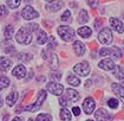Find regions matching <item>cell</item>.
<instances>
[{"label": "cell", "instance_id": "1", "mask_svg": "<svg viewBox=\"0 0 124 121\" xmlns=\"http://www.w3.org/2000/svg\"><path fill=\"white\" fill-rule=\"evenodd\" d=\"M17 42L20 44H24V45H27L32 42V36H31V31L29 30V28H21L18 31L17 36H16Z\"/></svg>", "mask_w": 124, "mask_h": 121}, {"label": "cell", "instance_id": "2", "mask_svg": "<svg viewBox=\"0 0 124 121\" xmlns=\"http://www.w3.org/2000/svg\"><path fill=\"white\" fill-rule=\"evenodd\" d=\"M58 35L60 36V38H62L63 40L71 42V40L75 38V36H76V32H75V30L72 28L63 25V26H59V28H58Z\"/></svg>", "mask_w": 124, "mask_h": 121}, {"label": "cell", "instance_id": "3", "mask_svg": "<svg viewBox=\"0 0 124 121\" xmlns=\"http://www.w3.org/2000/svg\"><path fill=\"white\" fill-rule=\"evenodd\" d=\"M46 92L45 90H40L38 94V99H37V101L36 103H33V104H30V106H26L25 107V109L26 111H30V112H36V111H38L39 108L41 107V104L43 102L45 101V99H46Z\"/></svg>", "mask_w": 124, "mask_h": 121}, {"label": "cell", "instance_id": "4", "mask_svg": "<svg viewBox=\"0 0 124 121\" xmlns=\"http://www.w3.org/2000/svg\"><path fill=\"white\" fill-rule=\"evenodd\" d=\"M98 40L104 44V45H110L112 43V33L109 28H104L98 35Z\"/></svg>", "mask_w": 124, "mask_h": 121}, {"label": "cell", "instance_id": "5", "mask_svg": "<svg viewBox=\"0 0 124 121\" xmlns=\"http://www.w3.org/2000/svg\"><path fill=\"white\" fill-rule=\"evenodd\" d=\"M73 71L78 74L79 76H87L90 74V65L87 62H82V63H78L73 66Z\"/></svg>", "mask_w": 124, "mask_h": 121}, {"label": "cell", "instance_id": "6", "mask_svg": "<svg viewBox=\"0 0 124 121\" xmlns=\"http://www.w3.org/2000/svg\"><path fill=\"white\" fill-rule=\"evenodd\" d=\"M21 16H23V18L26 19V20H31V19L38 18L39 13L33 9L32 6H26V7H24V9L21 11Z\"/></svg>", "mask_w": 124, "mask_h": 121}, {"label": "cell", "instance_id": "7", "mask_svg": "<svg viewBox=\"0 0 124 121\" xmlns=\"http://www.w3.org/2000/svg\"><path fill=\"white\" fill-rule=\"evenodd\" d=\"M46 89L50 93H52L53 95H57V96H60L64 92V87L60 83H56V82H48L46 85Z\"/></svg>", "mask_w": 124, "mask_h": 121}, {"label": "cell", "instance_id": "8", "mask_svg": "<svg viewBox=\"0 0 124 121\" xmlns=\"http://www.w3.org/2000/svg\"><path fill=\"white\" fill-rule=\"evenodd\" d=\"M95 118L97 121H111V119H112L111 114L106 109H103V108H99L95 113Z\"/></svg>", "mask_w": 124, "mask_h": 121}, {"label": "cell", "instance_id": "9", "mask_svg": "<svg viewBox=\"0 0 124 121\" xmlns=\"http://www.w3.org/2000/svg\"><path fill=\"white\" fill-rule=\"evenodd\" d=\"M96 107V102L92 97H86L85 101L83 102V109L86 114H91V113L95 111Z\"/></svg>", "mask_w": 124, "mask_h": 121}, {"label": "cell", "instance_id": "10", "mask_svg": "<svg viewBox=\"0 0 124 121\" xmlns=\"http://www.w3.org/2000/svg\"><path fill=\"white\" fill-rule=\"evenodd\" d=\"M98 66H99L101 69H103V70L109 71V70H114L115 66H116V64L114 63V61H112V59L104 58L103 61H101V62L98 63Z\"/></svg>", "mask_w": 124, "mask_h": 121}, {"label": "cell", "instance_id": "11", "mask_svg": "<svg viewBox=\"0 0 124 121\" xmlns=\"http://www.w3.org/2000/svg\"><path fill=\"white\" fill-rule=\"evenodd\" d=\"M110 25H111V28H114L115 31H117L118 33H122L124 31V26H123V23L119 20V19H117V18H110Z\"/></svg>", "mask_w": 124, "mask_h": 121}, {"label": "cell", "instance_id": "12", "mask_svg": "<svg viewBox=\"0 0 124 121\" xmlns=\"http://www.w3.org/2000/svg\"><path fill=\"white\" fill-rule=\"evenodd\" d=\"M12 75L16 76L17 78H24L26 76V69L23 64H18L13 70H12Z\"/></svg>", "mask_w": 124, "mask_h": 121}, {"label": "cell", "instance_id": "13", "mask_svg": "<svg viewBox=\"0 0 124 121\" xmlns=\"http://www.w3.org/2000/svg\"><path fill=\"white\" fill-rule=\"evenodd\" d=\"M63 6H64V2H63V1L56 0V1H53V2L47 4L45 7H46V9H47L48 12H57V11H59Z\"/></svg>", "mask_w": 124, "mask_h": 121}, {"label": "cell", "instance_id": "14", "mask_svg": "<svg viewBox=\"0 0 124 121\" xmlns=\"http://www.w3.org/2000/svg\"><path fill=\"white\" fill-rule=\"evenodd\" d=\"M73 50H75V52H76L77 56H83V55L85 54L86 47H85V45H84L82 42L76 40V42L73 43Z\"/></svg>", "mask_w": 124, "mask_h": 121}, {"label": "cell", "instance_id": "15", "mask_svg": "<svg viewBox=\"0 0 124 121\" xmlns=\"http://www.w3.org/2000/svg\"><path fill=\"white\" fill-rule=\"evenodd\" d=\"M112 90L114 93L124 102V87L121 85L119 83H114L112 84Z\"/></svg>", "mask_w": 124, "mask_h": 121}, {"label": "cell", "instance_id": "16", "mask_svg": "<svg viewBox=\"0 0 124 121\" xmlns=\"http://www.w3.org/2000/svg\"><path fill=\"white\" fill-rule=\"evenodd\" d=\"M12 65L11 59L6 58V57H0V70L1 71H7Z\"/></svg>", "mask_w": 124, "mask_h": 121}, {"label": "cell", "instance_id": "17", "mask_svg": "<svg viewBox=\"0 0 124 121\" xmlns=\"http://www.w3.org/2000/svg\"><path fill=\"white\" fill-rule=\"evenodd\" d=\"M66 94H67V97H69V100L71 101V102H76L79 100V97H80V95L78 92H76L75 89H67L66 90Z\"/></svg>", "mask_w": 124, "mask_h": 121}, {"label": "cell", "instance_id": "18", "mask_svg": "<svg viewBox=\"0 0 124 121\" xmlns=\"http://www.w3.org/2000/svg\"><path fill=\"white\" fill-rule=\"evenodd\" d=\"M77 33L83 38H89L91 36V33H92V30L90 28H87V26H82V28H78Z\"/></svg>", "mask_w": 124, "mask_h": 121}, {"label": "cell", "instance_id": "19", "mask_svg": "<svg viewBox=\"0 0 124 121\" xmlns=\"http://www.w3.org/2000/svg\"><path fill=\"white\" fill-rule=\"evenodd\" d=\"M17 100H18V93H17V92H12V93H10V95L6 97V102H7V104H8L10 107L14 106V103L17 102Z\"/></svg>", "mask_w": 124, "mask_h": 121}, {"label": "cell", "instance_id": "20", "mask_svg": "<svg viewBox=\"0 0 124 121\" xmlns=\"http://www.w3.org/2000/svg\"><path fill=\"white\" fill-rule=\"evenodd\" d=\"M37 42H38V44H40V45H43V44H45V43L47 42V35H46V32H45V31H43V30H38Z\"/></svg>", "mask_w": 124, "mask_h": 121}, {"label": "cell", "instance_id": "21", "mask_svg": "<svg viewBox=\"0 0 124 121\" xmlns=\"http://www.w3.org/2000/svg\"><path fill=\"white\" fill-rule=\"evenodd\" d=\"M2 50L6 52V54H11V52H13L14 51V45L12 44V42H11V39H7V40H5L4 43H2Z\"/></svg>", "mask_w": 124, "mask_h": 121}, {"label": "cell", "instance_id": "22", "mask_svg": "<svg viewBox=\"0 0 124 121\" xmlns=\"http://www.w3.org/2000/svg\"><path fill=\"white\" fill-rule=\"evenodd\" d=\"M114 70H115L114 75H115L116 78H118V80H124V70L121 65H116Z\"/></svg>", "mask_w": 124, "mask_h": 121}, {"label": "cell", "instance_id": "23", "mask_svg": "<svg viewBox=\"0 0 124 121\" xmlns=\"http://www.w3.org/2000/svg\"><path fill=\"white\" fill-rule=\"evenodd\" d=\"M60 119L63 121H71V113L67 108H63L60 111Z\"/></svg>", "mask_w": 124, "mask_h": 121}, {"label": "cell", "instance_id": "24", "mask_svg": "<svg viewBox=\"0 0 124 121\" xmlns=\"http://www.w3.org/2000/svg\"><path fill=\"white\" fill-rule=\"evenodd\" d=\"M13 35H14V28H13L12 25H7V26L5 28V30H4V36H5V38L11 39Z\"/></svg>", "mask_w": 124, "mask_h": 121}, {"label": "cell", "instance_id": "25", "mask_svg": "<svg viewBox=\"0 0 124 121\" xmlns=\"http://www.w3.org/2000/svg\"><path fill=\"white\" fill-rule=\"evenodd\" d=\"M87 20H89V14H87V12H86L85 9H82V11L79 12V18H78V21H79L80 24H85Z\"/></svg>", "mask_w": 124, "mask_h": 121}, {"label": "cell", "instance_id": "26", "mask_svg": "<svg viewBox=\"0 0 124 121\" xmlns=\"http://www.w3.org/2000/svg\"><path fill=\"white\" fill-rule=\"evenodd\" d=\"M67 83L71 84V85L77 87V85H79V84H80V81H79V78L77 77L76 75H70V76L67 77Z\"/></svg>", "mask_w": 124, "mask_h": 121}, {"label": "cell", "instance_id": "27", "mask_svg": "<svg viewBox=\"0 0 124 121\" xmlns=\"http://www.w3.org/2000/svg\"><path fill=\"white\" fill-rule=\"evenodd\" d=\"M10 85V80L6 76H0V90L7 88Z\"/></svg>", "mask_w": 124, "mask_h": 121}, {"label": "cell", "instance_id": "28", "mask_svg": "<svg viewBox=\"0 0 124 121\" xmlns=\"http://www.w3.org/2000/svg\"><path fill=\"white\" fill-rule=\"evenodd\" d=\"M20 2H21V0H7V5H8V7L10 9H18L20 5Z\"/></svg>", "mask_w": 124, "mask_h": 121}, {"label": "cell", "instance_id": "29", "mask_svg": "<svg viewBox=\"0 0 124 121\" xmlns=\"http://www.w3.org/2000/svg\"><path fill=\"white\" fill-rule=\"evenodd\" d=\"M50 66H51L52 70H56V69L58 68V57H57V55H52V56H51V64H50Z\"/></svg>", "mask_w": 124, "mask_h": 121}, {"label": "cell", "instance_id": "30", "mask_svg": "<svg viewBox=\"0 0 124 121\" xmlns=\"http://www.w3.org/2000/svg\"><path fill=\"white\" fill-rule=\"evenodd\" d=\"M57 40H56V38L53 37V36H51V37L48 38V49L50 50H54L56 47H57Z\"/></svg>", "mask_w": 124, "mask_h": 121}, {"label": "cell", "instance_id": "31", "mask_svg": "<svg viewBox=\"0 0 124 121\" xmlns=\"http://www.w3.org/2000/svg\"><path fill=\"white\" fill-rule=\"evenodd\" d=\"M37 121H52L50 114H39L37 116Z\"/></svg>", "mask_w": 124, "mask_h": 121}, {"label": "cell", "instance_id": "32", "mask_svg": "<svg viewBox=\"0 0 124 121\" xmlns=\"http://www.w3.org/2000/svg\"><path fill=\"white\" fill-rule=\"evenodd\" d=\"M111 55L115 56V58H121V56H122V51H121L117 47H111Z\"/></svg>", "mask_w": 124, "mask_h": 121}, {"label": "cell", "instance_id": "33", "mask_svg": "<svg viewBox=\"0 0 124 121\" xmlns=\"http://www.w3.org/2000/svg\"><path fill=\"white\" fill-rule=\"evenodd\" d=\"M99 55L103 57H106V56H110L111 55V49H106V47H103L99 50Z\"/></svg>", "mask_w": 124, "mask_h": 121}, {"label": "cell", "instance_id": "34", "mask_svg": "<svg viewBox=\"0 0 124 121\" xmlns=\"http://www.w3.org/2000/svg\"><path fill=\"white\" fill-rule=\"evenodd\" d=\"M108 104H109V107L110 108H117L118 107V100L117 99H110L109 101H108Z\"/></svg>", "mask_w": 124, "mask_h": 121}, {"label": "cell", "instance_id": "35", "mask_svg": "<svg viewBox=\"0 0 124 121\" xmlns=\"http://www.w3.org/2000/svg\"><path fill=\"white\" fill-rule=\"evenodd\" d=\"M60 19H62V21H70L71 20V13H70V11H65Z\"/></svg>", "mask_w": 124, "mask_h": 121}, {"label": "cell", "instance_id": "36", "mask_svg": "<svg viewBox=\"0 0 124 121\" xmlns=\"http://www.w3.org/2000/svg\"><path fill=\"white\" fill-rule=\"evenodd\" d=\"M7 14H8V11H7V9H6L5 6L0 5V18H4V17H6Z\"/></svg>", "mask_w": 124, "mask_h": 121}, {"label": "cell", "instance_id": "37", "mask_svg": "<svg viewBox=\"0 0 124 121\" xmlns=\"http://www.w3.org/2000/svg\"><path fill=\"white\" fill-rule=\"evenodd\" d=\"M18 58L21 59V61H30L32 58V55H30V54H19Z\"/></svg>", "mask_w": 124, "mask_h": 121}, {"label": "cell", "instance_id": "38", "mask_svg": "<svg viewBox=\"0 0 124 121\" xmlns=\"http://www.w3.org/2000/svg\"><path fill=\"white\" fill-rule=\"evenodd\" d=\"M59 104H60L62 107H66V106H67V99H66V97L62 96V97L59 99Z\"/></svg>", "mask_w": 124, "mask_h": 121}, {"label": "cell", "instance_id": "39", "mask_svg": "<svg viewBox=\"0 0 124 121\" xmlns=\"http://www.w3.org/2000/svg\"><path fill=\"white\" fill-rule=\"evenodd\" d=\"M87 4H89L90 7H92V9H96V7L98 6V1H97V0H87Z\"/></svg>", "mask_w": 124, "mask_h": 121}, {"label": "cell", "instance_id": "40", "mask_svg": "<svg viewBox=\"0 0 124 121\" xmlns=\"http://www.w3.org/2000/svg\"><path fill=\"white\" fill-rule=\"evenodd\" d=\"M102 23H103V20H102L101 18H97V19H96L95 23H93V26H95V28H101Z\"/></svg>", "mask_w": 124, "mask_h": 121}, {"label": "cell", "instance_id": "41", "mask_svg": "<svg viewBox=\"0 0 124 121\" xmlns=\"http://www.w3.org/2000/svg\"><path fill=\"white\" fill-rule=\"evenodd\" d=\"M72 112H73V114H75L76 116H79V115H80V108H79V107H73Z\"/></svg>", "mask_w": 124, "mask_h": 121}, {"label": "cell", "instance_id": "42", "mask_svg": "<svg viewBox=\"0 0 124 121\" xmlns=\"http://www.w3.org/2000/svg\"><path fill=\"white\" fill-rule=\"evenodd\" d=\"M51 77L54 78V80H60V78H62V74H60V73H54V74L51 75Z\"/></svg>", "mask_w": 124, "mask_h": 121}, {"label": "cell", "instance_id": "43", "mask_svg": "<svg viewBox=\"0 0 124 121\" xmlns=\"http://www.w3.org/2000/svg\"><path fill=\"white\" fill-rule=\"evenodd\" d=\"M29 30H31V31H36V30H38V25H37V24H30Z\"/></svg>", "mask_w": 124, "mask_h": 121}, {"label": "cell", "instance_id": "44", "mask_svg": "<svg viewBox=\"0 0 124 121\" xmlns=\"http://www.w3.org/2000/svg\"><path fill=\"white\" fill-rule=\"evenodd\" d=\"M90 85H91V81H90V80H87V81L85 82V87L86 88H89Z\"/></svg>", "mask_w": 124, "mask_h": 121}, {"label": "cell", "instance_id": "45", "mask_svg": "<svg viewBox=\"0 0 124 121\" xmlns=\"http://www.w3.org/2000/svg\"><path fill=\"white\" fill-rule=\"evenodd\" d=\"M12 121H21L19 118H14V119H12Z\"/></svg>", "mask_w": 124, "mask_h": 121}, {"label": "cell", "instance_id": "46", "mask_svg": "<svg viewBox=\"0 0 124 121\" xmlns=\"http://www.w3.org/2000/svg\"><path fill=\"white\" fill-rule=\"evenodd\" d=\"M7 119H8V115H5L4 116V121H7Z\"/></svg>", "mask_w": 124, "mask_h": 121}, {"label": "cell", "instance_id": "47", "mask_svg": "<svg viewBox=\"0 0 124 121\" xmlns=\"http://www.w3.org/2000/svg\"><path fill=\"white\" fill-rule=\"evenodd\" d=\"M1 106H2V99L0 97V107H1Z\"/></svg>", "mask_w": 124, "mask_h": 121}, {"label": "cell", "instance_id": "48", "mask_svg": "<svg viewBox=\"0 0 124 121\" xmlns=\"http://www.w3.org/2000/svg\"><path fill=\"white\" fill-rule=\"evenodd\" d=\"M46 1H48V2H53V1H56V0H46Z\"/></svg>", "mask_w": 124, "mask_h": 121}, {"label": "cell", "instance_id": "49", "mask_svg": "<svg viewBox=\"0 0 124 121\" xmlns=\"http://www.w3.org/2000/svg\"><path fill=\"white\" fill-rule=\"evenodd\" d=\"M86 121H93V120H86Z\"/></svg>", "mask_w": 124, "mask_h": 121}, {"label": "cell", "instance_id": "50", "mask_svg": "<svg viewBox=\"0 0 124 121\" xmlns=\"http://www.w3.org/2000/svg\"><path fill=\"white\" fill-rule=\"evenodd\" d=\"M123 44H124V40H123Z\"/></svg>", "mask_w": 124, "mask_h": 121}]
</instances>
